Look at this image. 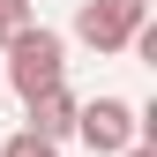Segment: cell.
Instances as JSON below:
<instances>
[{"label": "cell", "mask_w": 157, "mask_h": 157, "mask_svg": "<svg viewBox=\"0 0 157 157\" xmlns=\"http://www.w3.org/2000/svg\"><path fill=\"white\" fill-rule=\"evenodd\" d=\"M120 157H157V150H150V142H142V135H135V142H127V150H120Z\"/></svg>", "instance_id": "cell-7"}, {"label": "cell", "mask_w": 157, "mask_h": 157, "mask_svg": "<svg viewBox=\"0 0 157 157\" xmlns=\"http://www.w3.org/2000/svg\"><path fill=\"white\" fill-rule=\"evenodd\" d=\"M30 127L45 135V142H67V135H75V90H67V82L37 90V97H30Z\"/></svg>", "instance_id": "cell-4"}, {"label": "cell", "mask_w": 157, "mask_h": 157, "mask_svg": "<svg viewBox=\"0 0 157 157\" xmlns=\"http://www.w3.org/2000/svg\"><path fill=\"white\" fill-rule=\"evenodd\" d=\"M75 135H82L97 157H120L135 135H142V112H135L127 97H90V105H75Z\"/></svg>", "instance_id": "cell-3"}, {"label": "cell", "mask_w": 157, "mask_h": 157, "mask_svg": "<svg viewBox=\"0 0 157 157\" xmlns=\"http://www.w3.org/2000/svg\"><path fill=\"white\" fill-rule=\"evenodd\" d=\"M0 157H60V142H45L37 127H23V135H8V142H0Z\"/></svg>", "instance_id": "cell-5"}, {"label": "cell", "mask_w": 157, "mask_h": 157, "mask_svg": "<svg viewBox=\"0 0 157 157\" xmlns=\"http://www.w3.org/2000/svg\"><path fill=\"white\" fill-rule=\"evenodd\" d=\"M0 52H8V82H15V97H23V105H30L37 90L67 82V37H60V30H45V23H23Z\"/></svg>", "instance_id": "cell-1"}, {"label": "cell", "mask_w": 157, "mask_h": 157, "mask_svg": "<svg viewBox=\"0 0 157 157\" xmlns=\"http://www.w3.org/2000/svg\"><path fill=\"white\" fill-rule=\"evenodd\" d=\"M142 23H150V0H82L75 8V37L90 52H120Z\"/></svg>", "instance_id": "cell-2"}, {"label": "cell", "mask_w": 157, "mask_h": 157, "mask_svg": "<svg viewBox=\"0 0 157 157\" xmlns=\"http://www.w3.org/2000/svg\"><path fill=\"white\" fill-rule=\"evenodd\" d=\"M23 23H30V0H0V45H8Z\"/></svg>", "instance_id": "cell-6"}]
</instances>
